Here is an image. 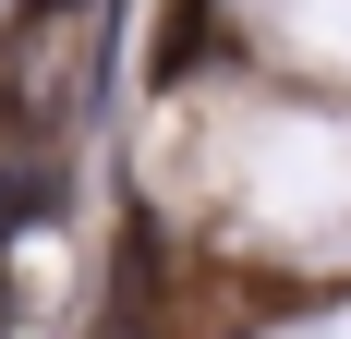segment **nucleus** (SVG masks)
I'll list each match as a JSON object with an SVG mask.
<instances>
[{
  "mask_svg": "<svg viewBox=\"0 0 351 339\" xmlns=\"http://www.w3.org/2000/svg\"><path fill=\"white\" fill-rule=\"evenodd\" d=\"M36 12H61V0H36Z\"/></svg>",
  "mask_w": 351,
  "mask_h": 339,
  "instance_id": "1",
  "label": "nucleus"
}]
</instances>
